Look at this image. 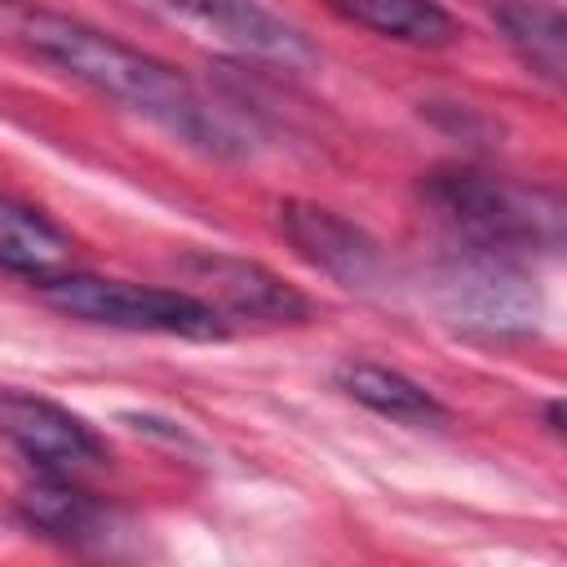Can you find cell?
<instances>
[{
  "label": "cell",
  "instance_id": "cell-14",
  "mask_svg": "<svg viewBox=\"0 0 567 567\" xmlns=\"http://www.w3.org/2000/svg\"><path fill=\"white\" fill-rule=\"evenodd\" d=\"M545 421H549V434L563 439V399H549L545 403Z\"/></svg>",
  "mask_w": 567,
  "mask_h": 567
},
{
  "label": "cell",
  "instance_id": "cell-3",
  "mask_svg": "<svg viewBox=\"0 0 567 567\" xmlns=\"http://www.w3.org/2000/svg\"><path fill=\"white\" fill-rule=\"evenodd\" d=\"M40 297L84 323L120 328V332H155V337H186V341H221L226 319L186 288H155L128 279H102L80 270H58L35 284Z\"/></svg>",
  "mask_w": 567,
  "mask_h": 567
},
{
  "label": "cell",
  "instance_id": "cell-2",
  "mask_svg": "<svg viewBox=\"0 0 567 567\" xmlns=\"http://www.w3.org/2000/svg\"><path fill=\"white\" fill-rule=\"evenodd\" d=\"M425 213L443 226L456 252L527 257L536 248L554 252L563 244V204L549 190L518 186L474 164L430 168L416 186Z\"/></svg>",
  "mask_w": 567,
  "mask_h": 567
},
{
  "label": "cell",
  "instance_id": "cell-13",
  "mask_svg": "<svg viewBox=\"0 0 567 567\" xmlns=\"http://www.w3.org/2000/svg\"><path fill=\"white\" fill-rule=\"evenodd\" d=\"M341 18L399 40V44H421V49H439L456 40V18L439 4V0H328Z\"/></svg>",
  "mask_w": 567,
  "mask_h": 567
},
{
  "label": "cell",
  "instance_id": "cell-8",
  "mask_svg": "<svg viewBox=\"0 0 567 567\" xmlns=\"http://www.w3.org/2000/svg\"><path fill=\"white\" fill-rule=\"evenodd\" d=\"M155 9H164L168 18L199 27L204 35L221 40L226 49L244 53V58H266V62H284V66H306L315 62L310 40L284 22L275 9H266L261 0H146Z\"/></svg>",
  "mask_w": 567,
  "mask_h": 567
},
{
  "label": "cell",
  "instance_id": "cell-1",
  "mask_svg": "<svg viewBox=\"0 0 567 567\" xmlns=\"http://www.w3.org/2000/svg\"><path fill=\"white\" fill-rule=\"evenodd\" d=\"M0 35L27 58L155 120L159 128H168L173 137L199 151H213V155L239 151V137L226 128L221 115L208 111V102L190 89L182 71L115 40L111 31H97L71 13H58L31 0H0Z\"/></svg>",
  "mask_w": 567,
  "mask_h": 567
},
{
  "label": "cell",
  "instance_id": "cell-10",
  "mask_svg": "<svg viewBox=\"0 0 567 567\" xmlns=\"http://www.w3.org/2000/svg\"><path fill=\"white\" fill-rule=\"evenodd\" d=\"M492 18L505 35V44L518 53V62L540 75L549 89H563L567 80V18L558 0H496Z\"/></svg>",
  "mask_w": 567,
  "mask_h": 567
},
{
  "label": "cell",
  "instance_id": "cell-11",
  "mask_svg": "<svg viewBox=\"0 0 567 567\" xmlns=\"http://www.w3.org/2000/svg\"><path fill=\"white\" fill-rule=\"evenodd\" d=\"M18 509H22L27 527H35L53 540H66V545L97 540L111 523L106 505L97 496H89L84 487H75L71 478H62V470H49L44 478L27 483L18 496Z\"/></svg>",
  "mask_w": 567,
  "mask_h": 567
},
{
  "label": "cell",
  "instance_id": "cell-9",
  "mask_svg": "<svg viewBox=\"0 0 567 567\" xmlns=\"http://www.w3.org/2000/svg\"><path fill=\"white\" fill-rule=\"evenodd\" d=\"M337 385L363 403L368 412L394 421V425H412V430H443L452 421V412L408 372L390 368V363H372V359H346L337 368Z\"/></svg>",
  "mask_w": 567,
  "mask_h": 567
},
{
  "label": "cell",
  "instance_id": "cell-12",
  "mask_svg": "<svg viewBox=\"0 0 567 567\" xmlns=\"http://www.w3.org/2000/svg\"><path fill=\"white\" fill-rule=\"evenodd\" d=\"M71 235L62 226H53L40 208L18 204V199H0V266L9 275H22L31 284L66 270L71 261Z\"/></svg>",
  "mask_w": 567,
  "mask_h": 567
},
{
  "label": "cell",
  "instance_id": "cell-4",
  "mask_svg": "<svg viewBox=\"0 0 567 567\" xmlns=\"http://www.w3.org/2000/svg\"><path fill=\"white\" fill-rule=\"evenodd\" d=\"M177 270L195 284V297H204L221 319H252V323H306L310 297L297 292L288 279L266 270L261 261L235 257V252H186Z\"/></svg>",
  "mask_w": 567,
  "mask_h": 567
},
{
  "label": "cell",
  "instance_id": "cell-7",
  "mask_svg": "<svg viewBox=\"0 0 567 567\" xmlns=\"http://www.w3.org/2000/svg\"><path fill=\"white\" fill-rule=\"evenodd\" d=\"M275 226L292 244V252L301 261H310L315 270H323L328 279H337L346 288H372L381 279L377 239L368 230H359L354 221H346L341 213L310 204V199H284L275 208Z\"/></svg>",
  "mask_w": 567,
  "mask_h": 567
},
{
  "label": "cell",
  "instance_id": "cell-5",
  "mask_svg": "<svg viewBox=\"0 0 567 567\" xmlns=\"http://www.w3.org/2000/svg\"><path fill=\"white\" fill-rule=\"evenodd\" d=\"M439 306L452 323L483 332H527L536 323L532 284L518 257L456 252L452 266L439 275Z\"/></svg>",
  "mask_w": 567,
  "mask_h": 567
},
{
  "label": "cell",
  "instance_id": "cell-6",
  "mask_svg": "<svg viewBox=\"0 0 567 567\" xmlns=\"http://www.w3.org/2000/svg\"><path fill=\"white\" fill-rule=\"evenodd\" d=\"M0 439L18 447L40 470H89L106 461V443L97 430L75 416L71 408L27 394V390H0Z\"/></svg>",
  "mask_w": 567,
  "mask_h": 567
}]
</instances>
